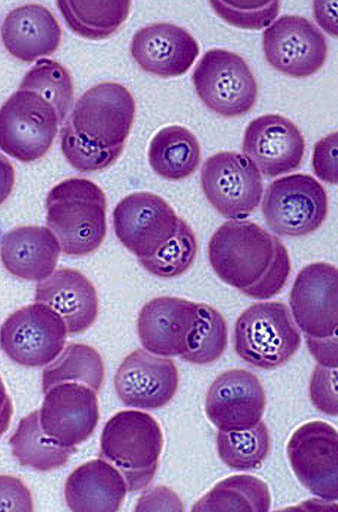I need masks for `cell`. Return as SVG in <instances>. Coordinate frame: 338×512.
Listing matches in <instances>:
<instances>
[{"label":"cell","instance_id":"603a6c76","mask_svg":"<svg viewBox=\"0 0 338 512\" xmlns=\"http://www.w3.org/2000/svg\"><path fill=\"white\" fill-rule=\"evenodd\" d=\"M128 492L121 472L101 457L77 467L65 484L66 503L74 512L119 511Z\"/></svg>","mask_w":338,"mask_h":512},{"label":"cell","instance_id":"8d00e7d4","mask_svg":"<svg viewBox=\"0 0 338 512\" xmlns=\"http://www.w3.org/2000/svg\"><path fill=\"white\" fill-rule=\"evenodd\" d=\"M135 511H184V505L172 489L159 485L142 494Z\"/></svg>","mask_w":338,"mask_h":512},{"label":"cell","instance_id":"f35d334b","mask_svg":"<svg viewBox=\"0 0 338 512\" xmlns=\"http://www.w3.org/2000/svg\"><path fill=\"white\" fill-rule=\"evenodd\" d=\"M306 344L311 356L318 365L325 367H338V331L335 335L326 338L306 336Z\"/></svg>","mask_w":338,"mask_h":512},{"label":"cell","instance_id":"7c38bea8","mask_svg":"<svg viewBox=\"0 0 338 512\" xmlns=\"http://www.w3.org/2000/svg\"><path fill=\"white\" fill-rule=\"evenodd\" d=\"M287 455L299 482L328 502L338 501V431L324 421H311L291 436Z\"/></svg>","mask_w":338,"mask_h":512},{"label":"cell","instance_id":"9c48e42d","mask_svg":"<svg viewBox=\"0 0 338 512\" xmlns=\"http://www.w3.org/2000/svg\"><path fill=\"white\" fill-rule=\"evenodd\" d=\"M201 186L213 208L229 220L252 215L264 192L261 170L251 159L234 151H221L206 160Z\"/></svg>","mask_w":338,"mask_h":512},{"label":"cell","instance_id":"ac0fdd59","mask_svg":"<svg viewBox=\"0 0 338 512\" xmlns=\"http://www.w3.org/2000/svg\"><path fill=\"white\" fill-rule=\"evenodd\" d=\"M243 152L268 178L295 172L306 152V141L295 123L282 115L266 114L248 124Z\"/></svg>","mask_w":338,"mask_h":512},{"label":"cell","instance_id":"484cf974","mask_svg":"<svg viewBox=\"0 0 338 512\" xmlns=\"http://www.w3.org/2000/svg\"><path fill=\"white\" fill-rule=\"evenodd\" d=\"M68 28L87 40L108 39L127 21L130 0H58Z\"/></svg>","mask_w":338,"mask_h":512},{"label":"cell","instance_id":"9a60e30c","mask_svg":"<svg viewBox=\"0 0 338 512\" xmlns=\"http://www.w3.org/2000/svg\"><path fill=\"white\" fill-rule=\"evenodd\" d=\"M290 308L306 336L326 338L338 331V268L314 263L302 268L290 293Z\"/></svg>","mask_w":338,"mask_h":512},{"label":"cell","instance_id":"4316f807","mask_svg":"<svg viewBox=\"0 0 338 512\" xmlns=\"http://www.w3.org/2000/svg\"><path fill=\"white\" fill-rule=\"evenodd\" d=\"M10 446L17 462L38 472L58 470L77 453V447L61 445L44 433L40 410L21 419L10 438Z\"/></svg>","mask_w":338,"mask_h":512},{"label":"cell","instance_id":"74e56055","mask_svg":"<svg viewBox=\"0 0 338 512\" xmlns=\"http://www.w3.org/2000/svg\"><path fill=\"white\" fill-rule=\"evenodd\" d=\"M31 492L26 485L10 475L2 476V511H33Z\"/></svg>","mask_w":338,"mask_h":512},{"label":"cell","instance_id":"5bb4252c","mask_svg":"<svg viewBox=\"0 0 338 512\" xmlns=\"http://www.w3.org/2000/svg\"><path fill=\"white\" fill-rule=\"evenodd\" d=\"M179 368L172 359L137 349L123 359L114 376V389L124 406L158 410L179 390Z\"/></svg>","mask_w":338,"mask_h":512},{"label":"cell","instance_id":"ba28073f","mask_svg":"<svg viewBox=\"0 0 338 512\" xmlns=\"http://www.w3.org/2000/svg\"><path fill=\"white\" fill-rule=\"evenodd\" d=\"M59 125L55 107L40 95L19 89L0 110V147L21 163H32L48 154Z\"/></svg>","mask_w":338,"mask_h":512},{"label":"cell","instance_id":"7402d4cb","mask_svg":"<svg viewBox=\"0 0 338 512\" xmlns=\"http://www.w3.org/2000/svg\"><path fill=\"white\" fill-rule=\"evenodd\" d=\"M2 39L16 59L33 62L52 56L61 44V26L47 7L28 4L14 8L5 17Z\"/></svg>","mask_w":338,"mask_h":512},{"label":"cell","instance_id":"3957f363","mask_svg":"<svg viewBox=\"0 0 338 512\" xmlns=\"http://www.w3.org/2000/svg\"><path fill=\"white\" fill-rule=\"evenodd\" d=\"M163 448L164 434L159 422L149 413L126 410L106 422L100 457L117 467L129 492L136 493L153 482Z\"/></svg>","mask_w":338,"mask_h":512},{"label":"cell","instance_id":"2e32d148","mask_svg":"<svg viewBox=\"0 0 338 512\" xmlns=\"http://www.w3.org/2000/svg\"><path fill=\"white\" fill-rule=\"evenodd\" d=\"M97 392L79 383H62L44 393L41 425L61 445L77 447L90 439L100 422Z\"/></svg>","mask_w":338,"mask_h":512},{"label":"cell","instance_id":"8992f818","mask_svg":"<svg viewBox=\"0 0 338 512\" xmlns=\"http://www.w3.org/2000/svg\"><path fill=\"white\" fill-rule=\"evenodd\" d=\"M200 100L224 118H238L253 110L259 86L247 62L225 49H212L200 59L193 73Z\"/></svg>","mask_w":338,"mask_h":512},{"label":"cell","instance_id":"1f68e13d","mask_svg":"<svg viewBox=\"0 0 338 512\" xmlns=\"http://www.w3.org/2000/svg\"><path fill=\"white\" fill-rule=\"evenodd\" d=\"M40 95L55 107L61 124L74 104V82L69 70L58 61L41 59L24 76L19 87Z\"/></svg>","mask_w":338,"mask_h":512},{"label":"cell","instance_id":"d590c367","mask_svg":"<svg viewBox=\"0 0 338 512\" xmlns=\"http://www.w3.org/2000/svg\"><path fill=\"white\" fill-rule=\"evenodd\" d=\"M313 169L320 181L338 185V131L328 134L316 143Z\"/></svg>","mask_w":338,"mask_h":512},{"label":"cell","instance_id":"e0dca14e","mask_svg":"<svg viewBox=\"0 0 338 512\" xmlns=\"http://www.w3.org/2000/svg\"><path fill=\"white\" fill-rule=\"evenodd\" d=\"M204 408L218 430L251 429L259 424L266 409L264 386L252 372L234 368L210 385Z\"/></svg>","mask_w":338,"mask_h":512},{"label":"cell","instance_id":"8fae6325","mask_svg":"<svg viewBox=\"0 0 338 512\" xmlns=\"http://www.w3.org/2000/svg\"><path fill=\"white\" fill-rule=\"evenodd\" d=\"M180 218L163 197L132 193L113 211V227L121 244L139 258L154 256L179 229Z\"/></svg>","mask_w":338,"mask_h":512},{"label":"cell","instance_id":"277c9868","mask_svg":"<svg viewBox=\"0 0 338 512\" xmlns=\"http://www.w3.org/2000/svg\"><path fill=\"white\" fill-rule=\"evenodd\" d=\"M135 118L136 101L128 89L105 82L79 98L61 131L96 151H123Z\"/></svg>","mask_w":338,"mask_h":512},{"label":"cell","instance_id":"5b68a950","mask_svg":"<svg viewBox=\"0 0 338 512\" xmlns=\"http://www.w3.org/2000/svg\"><path fill=\"white\" fill-rule=\"evenodd\" d=\"M233 343L244 362L261 370L274 371L298 353L302 337L287 304L261 302L240 314Z\"/></svg>","mask_w":338,"mask_h":512},{"label":"cell","instance_id":"6da1fadb","mask_svg":"<svg viewBox=\"0 0 338 512\" xmlns=\"http://www.w3.org/2000/svg\"><path fill=\"white\" fill-rule=\"evenodd\" d=\"M209 262L220 280L248 298L273 299L291 274L289 251L282 241L252 221H228L213 233Z\"/></svg>","mask_w":338,"mask_h":512},{"label":"cell","instance_id":"d6a6232c","mask_svg":"<svg viewBox=\"0 0 338 512\" xmlns=\"http://www.w3.org/2000/svg\"><path fill=\"white\" fill-rule=\"evenodd\" d=\"M198 255V239L189 223L180 218L176 235L154 256L139 258V263L151 275L176 278L184 275Z\"/></svg>","mask_w":338,"mask_h":512},{"label":"cell","instance_id":"e575fe53","mask_svg":"<svg viewBox=\"0 0 338 512\" xmlns=\"http://www.w3.org/2000/svg\"><path fill=\"white\" fill-rule=\"evenodd\" d=\"M309 398L324 415L338 417V367H315L309 383Z\"/></svg>","mask_w":338,"mask_h":512},{"label":"cell","instance_id":"83f0119b","mask_svg":"<svg viewBox=\"0 0 338 512\" xmlns=\"http://www.w3.org/2000/svg\"><path fill=\"white\" fill-rule=\"evenodd\" d=\"M271 493L264 481L242 474L220 481L195 503L193 512H268Z\"/></svg>","mask_w":338,"mask_h":512},{"label":"cell","instance_id":"f1b7e54d","mask_svg":"<svg viewBox=\"0 0 338 512\" xmlns=\"http://www.w3.org/2000/svg\"><path fill=\"white\" fill-rule=\"evenodd\" d=\"M105 381L104 361L90 345L69 344L42 373V391L47 393L62 383H79L100 392Z\"/></svg>","mask_w":338,"mask_h":512},{"label":"cell","instance_id":"836d02e7","mask_svg":"<svg viewBox=\"0 0 338 512\" xmlns=\"http://www.w3.org/2000/svg\"><path fill=\"white\" fill-rule=\"evenodd\" d=\"M213 11L229 25L243 30H262L278 16L280 2H224L212 0Z\"/></svg>","mask_w":338,"mask_h":512},{"label":"cell","instance_id":"52a82bcc","mask_svg":"<svg viewBox=\"0 0 338 512\" xmlns=\"http://www.w3.org/2000/svg\"><path fill=\"white\" fill-rule=\"evenodd\" d=\"M329 200L325 187L307 174L277 179L264 194L266 224L280 237H305L323 226Z\"/></svg>","mask_w":338,"mask_h":512},{"label":"cell","instance_id":"d6986e66","mask_svg":"<svg viewBox=\"0 0 338 512\" xmlns=\"http://www.w3.org/2000/svg\"><path fill=\"white\" fill-rule=\"evenodd\" d=\"M198 321V303L172 296L147 302L137 329L142 347L162 357L182 356Z\"/></svg>","mask_w":338,"mask_h":512},{"label":"cell","instance_id":"ab89813d","mask_svg":"<svg viewBox=\"0 0 338 512\" xmlns=\"http://www.w3.org/2000/svg\"><path fill=\"white\" fill-rule=\"evenodd\" d=\"M313 14L320 28L338 38V2L316 0L313 3Z\"/></svg>","mask_w":338,"mask_h":512},{"label":"cell","instance_id":"30bf717a","mask_svg":"<svg viewBox=\"0 0 338 512\" xmlns=\"http://www.w3.org/2000/svg\"><path fill=\"white\" fill-rule=\"evenodd\" d=\"M67 325L48 305H26L8 317L2 326L0 343L4 353L25 367L48 366L65 350Z\"/></svg>","mask_w":338,"mask_h":512},{"label":"cell","instance_id":"f546056e","mask_svg":"<svg viewBox=\"0 0 338 512\" xmlns=\"http://www.w3.org/2000/svg\"><path fill=\"white\" fill-rule=\"evenodd\" d=\"M217 452L231 470L247 472L260 469L271 452L268 426L260 421L247 430L218 431Z\"/></svg>","mask_w":338,"mask_h":512},{"label":"cell","instance_id":"44dd1931","mask_svg":"<svg viewBox=\"0 0 338 512\" xmlns=\"http://www.w3.org/2000/svg\"><path fill=\"white\" fill-rule=\"evenodd\" d=\"M34 300L56 311L64 319L70 335L83 334L99 317L95 286L77 269L59 268L38 282Z\"/></svg>","mask_w":338,"mask_h":512},{"label":"cell","instance_id":"7a4b0ae2","mask_svg":"<svg viewBox=\"0 0 338 512\" xmlns=\"http://www.w3.org/2000/svg\"><path fill=\"white\" fill-rule=\"evenodd\" d=\"M47 227L67 256L85 257L99 249L108 233V200L102 188L85 178L53 186L46 200Z\"/></svg>","mask_w":338,"mask_h":512},{"label":"cell","instance_id":"4fadbf2b","mask_svg":"<svg viewBox=\"0 0 338 512\" xmlns=\"http://www.w3.org/2000/svg\"><path fill=\"white\" fill-rule=\"evenodd\" d=\"M266 61L280 73L293 78H308L318 73L328 57L323 32L306 17L286 15L263 32Z\"/></svg>","mask_w":338,"mask_h":512},{"label":"cell","instance_id":"4dcf8cb0","mask_svg":"<svg viewBox=\"0 0 338 512\" xmlns=\"http://www.w3.org/2000/svg\"><path fill=\"white\" fill-rule=\"evenodd\" d=\"M229 341L228 323L224 316L208 304L198 303V321L181 356L194 365H210L225 354Z\"/></svg>","mask_w":338,"mask_h":512},{"label":"cell","instance_id":"cb8c5ba5","mask_svg":"<svg viewBox=\"0 0 338 512\" xmlns=\"http://www.w3.org/2000/svg\"><path fill=\"white\" fill-rule=\"evenodd\" d=\"M60 253V242L48 227H17L6 232L2 239L5 268L24 281L46 280L55 273Z\"/></svg>","mask_w":338,"mask_h":512},{"label":"cell","instance_id":"ffe728a7","mask_svg":"<svg viewBox=\"0 0 338 512\" xmlns=\"http://www.w3.org/2000/svg\"><path fill=\"white\" fill-rule=\"evenodd\" d=\"M131 55L147 73L175 78L188 73L200 55V46L181 26L155 23L133 35Z\"/></svg>","mask_w":338,"mask_h":512},{"label":"cell","instance_id":"d4e9b609","mask_svg":"<svg viewBox=\"0 0 338 512\" xmlns=\"http://www.w3.org/2000/svg\"><path fill=\"white\" fill-rule=\"evenodd\" d=\"M202 158L200 142L181 125H171L151 140L148 159L154 172L168 181H182L197 172Z\"/></svg>","mask_w":338,"mask_h":512}]
</instances>
